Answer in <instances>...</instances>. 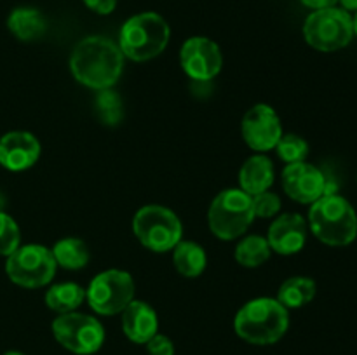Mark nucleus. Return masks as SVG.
<instances>
[{
    "label": "nucleus",
    "mask_w": 357,
    "mask_h": 355,
    "mask_svg": "<svg viewBox=\"0 0 357 355\" xmlns=\"http://www.w3.org/2000/svg\"><path fill=\"white\" fill-rule=\"evenodd\" d=\"M70 70L77 82L89 89H112L124 70V54L108 38L87 37L73 47Z\"/></svg>",
    "instance_id": "nucleus-1"
},
{
    "label": "nucleus",
    "mask_w": 357,
    "mask_h": 355,
    "mask_svg": "<svg viewBox=\"0 0 357 355\" xmlns=\"http://www.w3.org/2000/svg\"><path fill=\"white\" fill-rule=\"evenodd\" d=\"M234 329L251 345H274L288 333L289 312L275 298L250 299L237 312Z\"/></svg>",
    "instance_id": "nucleus-2"
},
{
    "label": "nucleus",
    "mask_w": 357,
    "mask_h": 355,
    "mask_svg": "<svg viewBox=\"0 0 357 355\" xmlns=\"http://www.w3.org/2000/svg\"><path fill=\"white\" fill-rule=\"evenodd\" d=\"M309 225L316 239L331 247L349 246L357 237V214L342 195H324L309 209Z\"/></svg>",
    "instance_id": "nucleus-3"
},
{
    "label": "nucleus",
    "mask_w": 357,
    "mask_h": 355,
    "mask_svg": "<svg viewBox=\"0 0 357 355\" xmlns=\"http://www.w3.org/2000/svg\"><path fill=\"white\" fill-rule=\"evenodd\" d=\"M167 21L157 13H142L129 17L119 33V47L126 58L136 63L157 58L169 44Z\"/></svg>",
    "instance_id": "nucleus-4"
},
{
    "label": "nucleus",
    "mask_w": 357,
    "mask_h": 355,
    "mask_svg": "<svg viewBox=\"0 0 357 355\" xmlns=\"http://www.w3.org/2000/svg\"><path fill=\"white\" fill-rule=\"evenodd\" d=\"M255 221L253 202L241 188L223 190L213 198L208 211V223L213 235L222 240L243 237Z\"/></svg>",
    "instance_id": "nucleus-5"
},
{
    "label": "nucleus",
    "mask_w": 357,
    "mask_h": 355,
    "mask_svg": "<svg viewBox=\"0 0 357 355\" xmlns=\"http://www.w3.org/2000/svg\"><path fill=\"white\" fill-rule=\"evenodd\" d=\"M132 233L146 249L166 253L173 251L181 240L183 226L176 212L164 205L150 204L136 211L132 218Z\"/></svg>",
    "instance_id": "nucleus-6"
},
{
    "label": "nucleus",
    "mask_w": 357,
    "mask_h": 355,
    "mask_svg": "<svg viewBox=\"0 0 357 355\" xmlns=\"http://www.w3.org/2000/svg\"><path fill=\"white\" fill-rule=\"evenodd\" d=\"M307 44L321 52H335L347 47L354 37L352 16L345 9L326 7L309 14L303 24Z\"/></svg>",
    "instance_id": "nucleus-7"
},
{
    "label": "nucleus",
    "mask_w": 357,
    "mask_h": 355,
    "mask_svg": "<svg viewBox=\"0 0 357 355\" xmlns=\"http://www.w3.org/2000/svg\"><path fill=\"white\" fill-rule=\"evenodd\" d=\"M52 251L40 244L20 246L6 261V274L16 285L24 289H38L49 285L56 275Z\"/></svg>",
    "instance_id": "nucleus-8"
},
{
    "label": "nucleus",
    "mask_w": 357,
    "mask_h": 355,
    "mask_svg": "<svg viewBox=\"0 0 357 355\" xmlns=\"http://www.w3.org/2000/svg\"><path fill=\"white\" fill-rule=\"evenodd\" d=\"M136 285L131 274L110 268L91 281L86 289V299L98 315H117L135 299Z\"/></svg>",
    "instance_id": "nucleus-9"
},
{
    "label": "nucleus",
    "mask_w": 357,
    "mask_h": 355,
    "mask_svg": "<svg viewBox=\"0 0 357 355\" xmlns=\"http://www.w3.org/2000/svg\"><path fill=\"white\" fill-rule=\"evenodd\" d=\"M56 341L75 355H93L103 347L105 327L96 317L86 313H61L52 320Z\"/></svg>",
    "instance_id": "nucleus-10"
},
{
    "label": "nucleus",
    "mask_w": 357,
    "mask_h": 355,
    "mask_svg": "<svg viewBox=\"0 0 357 355\" xmlns=\"http://www.w3.org/2000/svg\"><path fill=\"white\" fill-rule=\"evenodd\" d=\"M241 134L244 143L255 152H271L282 136L281 118L271 104L258 103L243 117Z\"/></svg>",
    "instance_id": "nucleus-11"
},
{
    "label": "nucleus",
    "mask_w": 357,
    "mask_h": 355,
    "mask_svg": "<svg viewBox=\"0 0 357 355\" xmlns=\"http://www.w3.org/2000/svg\"><path fill=\"white\" fill-rule=\"evenodd\" d=\"M180 61L192 80H213L223 66L222 49L208 37H192L185 40L180 51Z\"/></svg>",
    "instance_id": "nucleus-12"
},
{
    "label": "nucleus",
    "mask_w": 357,
    "mask_h": 355,
    "mask_svg": "<svg viewBox=\"0 0 357 355\" xmlns=\"http://www.w3.org/2000/svg\"><path fill=\"white\" fill-rule=\"evenodd\" d=\"M281 181L286 195L300 204H314L326 194V174L312 164H288Z\"/></svg>",
    "instance_id": "nucleus-13"
},
{
    "label": "nucleus",
    "mask_w": 357,
    "mask_h": 355,
    "mask_svg": "<svg viewBox=\"0 0 357 355\" xmlns=\"http://www.w3.org/2000/svg\"><path fill=\"white\" fill-rule=\"evenodd\" d=\"M40 152V141L28 131H10L0 138V166L13 173L35 166Z\"/></svg>",
    "instance_id": "nucleus-14"
},
{
    "label": "nucleus",
    "mask_w": 357,
    "mask_h": 355,
    "mask_svg": "<svg viewBox=\"0 0 357 355\" xmlns=\"http://www.w3.org/2000/svg\"><path fill=\"white\" fill-rule=\"evenodd\" d=\"M267 242L272 251L282 256L300 253L307 242V223L298 212H286L274 219L268 228Z\"/></svg>",
    "instance_id": "nucleus-15"
},
{
    "label": "nucleus",
    "mask_w": 357,
    "mask_h": 355,
    "mask_svg": "<svg viewBox=\"0 0 357 355\" xmlns=\"http://www.w3.org/2000/svg\"><path fill=\"white\" fill-rule=\"evenodd\" d=\"M122 331L129 341L136 345H146L150 338L159 333V317L149 303L132 299L122 310Z\"/></svg>",
    "instance_id": "nucleus-16"
},
{
    "label": "nucleus",
    "mask_w": 357,
    "mask_h": 355,
    "mask_svg": "<svg viewBox=\"0 0 357 355\" xmlns=\"http://www.w3.org/2000/svg\"><path fill=\"white\" fill-rule=\"evenodd\" d=\"M274 178L275 173L272 160L264 153H257V155L250 157L241 167V190L250 195V197H253V195L261 194V191L271 190V187L274 184Z\"/></svg>",
    "instance_id": "nucleus-17"
},
{
    "label": "nucleus",
    "mask_w": 357,
    "mask_h": 355,
    "mask_svg": "<svg viewBox=\"0 0 357 355\" xmlns=\"http://www.w3.org/2000/svg\"><path fill=\"white\" fill-rule=\"evenodd\" d=\"M7 28L10 33L23 42H31L40 38L45 33L47 21L44 14L33 7H17L9 14L7 19Z\"/></svg>",
    "instance_id": "nucleus-18"
},
{
    "label": "nucleus",
    "mask_w": 357,
    "mask_h": 355,
    "mask_svg": "<svg viewBox=\"0 0 357 355\" xmlns=\"http://www.w3.org/2000/svg\"><path fill=\"white\" fill-rule=\"evenodd\" d=\"M173 265L180 275L195 278L202 275V271L208 267V256L201 244L180 240L173 249Z\"/></svg>",
    "instance_id": "nucleus-19"
},
{
    "label": "nucleus",
    "mask_w": 357,
    "mask_h": 355,
    "mask_svg": "<svg viewBox=\"0 0 357 355\" xmlns=\"http://www.w3.org/2000/svg\"><path fill=\"white\" fill-rule=\"evenodd\" d=\"M86 299V289L75 282H61L54 284L45 292V306L56 313L75 312Z\"/></svg>",
    "instance_id": "nucleus-20"
},
{
    "label": "nucleus",
    "mask_w": 357,
    "mask_h": 355,
    "mask_svg": "<svg viewBox=\"0 0 357 355\" xmlns=\"http://www.w3.org/2000/svg\"><path fill=\"white\" fill-rule=\"evenodd\" d=\"M317 285L309 277L286 278L278 291V301L288 310L302 308L316 298Z\"/></svg>",
    "instance_id": "nucleus-21"
},
{
    "label": "nucleus",
    "mask_w": 357,
    "mask_h": 355,
    "mask_svg": "<svg viewBox=\"0 0 357 355\" xmlns=\"http://www.w3.org/2000/svg\"><path fill=\"white\" fill-rule=\"evenodd\" d=\"M52 256H54L56 265L65 270H80L89 263V247L86 242L75 237H66V239L58 240L52 247Z\"/></svg>",
    "instance_id": "nucleus-22"
},
{
    "label": "nucleus",
    "mask_w": 357,
    "mask_h": 355,
    "mask_svg": "<svg viewBox=\"0 0 357 355\" xmlns=\"http://www.w3.org/2000/svg\"><path fill=\"white\" fill-rule=\"evenodd\" d=\"M271 254L272 249L265 237L248 235L237 244L234 256H236V261L241 267L257 268L261 267L265 261H268Z\"/></svg>",
    "instance_id": "nucleus-23"
},
{
    "label": "nucleus",
    "mask_w": 357,
    "mask_h": 355,
    "mask_svg": "<svg viewBox=\"0 0 357 355\" xmlns=\"http://www.w3.org/2000/svg\"><path fill=\"white\" fill-rule=\"evenodd\" d=\"M98 115L107 125H117L124 117V108H122V100L115 90L103 89L96 96L94 101Z\"/></svg>",
    "instance_id": "nucleus-24"
},
{
    "label": "nucleus",
    "mask_w": 357,
    "mask_h": 355,
    "mask_svg": "<svg viewBox=\"0 0 357 355\" xmlns=\"http://www.w3.org/2000/svg\"><path fill=\"white\" fill-rule=\"evenodd\" d=\"M275 152H278L279 159L286 162V166L305 162L307 155H309V143L300 138L298 134H282L275 145Z\"/></svg>",
    "instance_id": "nucleus-25"
},
{
    "label": "nucleus",
    "mask_w": 357,
    "mask_h": 355,
    "mask_svg": "<svg viewBox=\"0 0 357 355\" xmlns=\"http://www.w3.org/2000/svg\"><path fill=\"white\" fill-rule=\"evenodd\" d=\"M21 246L20 226L13 216L0 211V256H10Z\"/></svg>",
    "instance_id": "nucleus-26"
},
{
    "label": "nucleus",
    "mask_w": 357,
    "mask_h": 355,
    "mask_svg": "<svg viewBox=\"0 0 357 355\" xmlns=\"http://www.w3.org/2000/svg\"><path fill=\"white\" fill-rule=\"evenodd\" d=\"M251 202H253L255 218H272L281 211V198L268 190L253 195Z\"/></svg>",
    "instance_id": "nucleus-27"
},
{
    "label": "nucleus",
    "mask_w": 357,
    "mask_h": 355,
    "mask_svg": "<svg viewBox=\"0 0 357 355\" xmlns=\"http://www.w3.org/2000/svg\"><path fill=\"white\" fill-rule=\"evenodd\" d=\"M145 347L149 355H174V343L166 334L157 333L155 336L146 341Z\"/></svg>",
    "instance_id": "nucleus-28"
},
{
    "label": "nucleus",
    "mask_w": 357,
    "mask_h": 355,
    "mask_svg": "<svg viewBox=\"0 0 357 355\" xmlns=\"http://www.w3.org/2000/svg\"><path fill=\"white\" fill-rule=\"evenodd\" d=\"M84 3L96 14H110L117 7V0H84Z\"/></svg>",
    "instance_id": "nucleus-29"
},
{
    "label": "nucleus",
    "mask_w": 357,
    "mask_h": 355,
    "mask_svg": "<svg viewBox=\"0 0 357 355\" xmlns=\"http://www.w3.org/2000/svg\"><path fill=\"white\" fill-rule=\"evenodd\" d=\"M305 7L314 10L326 9V7H335V3H338V0H300Z\"/></svg>",
    "instance_id": "nucleus-30"
},
{
    "label": "nucleus",
    "mask_w": 357,
    "mask_h": 355,
    "mask_svg": "<svg viewBox=\"0 0 357 355\" xmlns=\"http://www.w3.org/2000/svg\"><path fill=\"white\" fill-rule=\"evenodd\" d=\"M345 10H357V0H338Z\"/></svg>",
    "instance_id": "nucleus-31"
},
{
    "label": "nucleus",
    "mask_w": 357,
    "mask_h": 355,
    "mask_svg": "<svg viewBox=\"0 0 357 355\" xmlns=\"http://www.w3.org/2000/svg\"><path fill=\"white\" fill-rule=\"evenodd\" d=\"M352 30H354V35L357 37V10H356V16L352 17Z\"/></svg>",
    "instance_id": "nucleus-32"
},
{
    "label": "nucleus",
    "mask_w": 357,
    "mask_h": 355,
    "mask_svg": "<svg viewBox=\"0 0 357 355\" xmlns=\"http://www.w3.org/2000/svg\"><path fill=\"white\" fill-rule=\"evenodd\" d=\"M3 209H6V197L0 194V211H3Z\"/></svg>",
    "instance_id": "nucleus-33"
},
{
    "label": "nucleus",
    "mask_w": 357,
    "mask_h": 355,
    "mask_svg": "<svg viewBox=\"0 0 357 355\" xmlns=\"http://www.w3.org/2000/svg\"><path fill=\"white\" fill-rule=\"evenodd\" d=\"M3 355H24V354H21V352H17V350H9V352H6Z\"/></svg>",
    "instance_id": "nucleus-34"
}]
</instances>
